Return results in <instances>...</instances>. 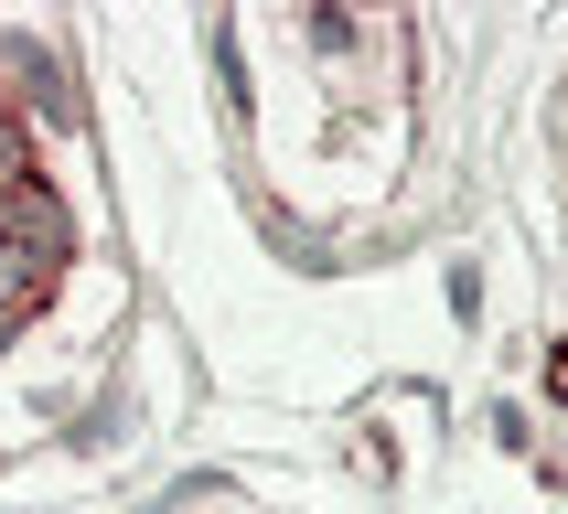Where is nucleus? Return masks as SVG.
<instances>
[{
    "instance_id": "3",
    "label": "nucleus",
    "mask_w": 568,
    "mask_h": 514,
    "mask_svg": "<svg viewBox=\"0 0 568 514\" xmlns=\"http://www.w3.org/2000/svg\"><path fill=\"white\" fill-rule=\"evenodd\" d=\"M43 300H54V268H32L22 247H0V321H32Z\"/></svg>"
},
{
    "instance_id": "4",
    "label": "nucleus",
    "mask_w": 568,
    "mask_h": 514,
    "mask_svg": "<svg viewBox=\"0 0 568 514\" xmlns=\"http://www.w3.org/2000/svg\"><path fill=\"white\" fill-rule=\"evenodd\" d=\"M204 54H215V86H225V107L247 119V54H236V22H215V32H204Z\"/></svg>"
},
{
    "instance_id": "1",
    "label": "nucleus",
    "mask_w": 568,
    "mask_h": 514,
    "mask_svg": "<svg viewBox=\"0 0 568 514\" xmlns=\"http://www.w3.org/2000/svg\"><path fill=\"white\" fill-rule=\"evenodd\" d=\"M0 107L22 128H87V107H75V86H64V64H54V43H32V32H0Z\"/></svg>"
},
{
    "instance_id": "5",
    "label": "nucleus",
    "mask_w": 568,
    "mask_h": 514,
    "mask_svg": "<svg viewBox=\"0 0 568 514\" xmlns=\"http://www.w3.org/2000/svg\"><path fill=\"white\" fill-rule=\"evenodd\" d=\"M11 183H32V128L0 107V193H11Z\"/></svg>"
},
{
    "instance_id": "6",
    "label": "nucleus",
    "mask_w": 568,
    "mask_h": 514,
    "mask_svg": "<svg viewBox=\"0 0 568 514\" xmlns=\"http://www.w3.org/2000/svg\"><path fill=\"white\" fill-rule=\"evenodd\" d=\"M547 386H558V408H568V343H558V353H547Z\"/></svg>"
},
{
    "instance_id": "2",
    "label": "nucleus",
    "mask_w": 568,
    "mask_h": 514,
    "mask_svg": "<svg viewBox=\"0 0 568 514\" xmlns=\"http://www.w3.org/2000/svg\"><path fill=\"white\" fill-rule=\"evenodd\" d=\"M0 247H22L32 268H54V279H64V257H75V204H64L43 172L11 183V193H0Z\"/></svg>"
}]
</instances>
